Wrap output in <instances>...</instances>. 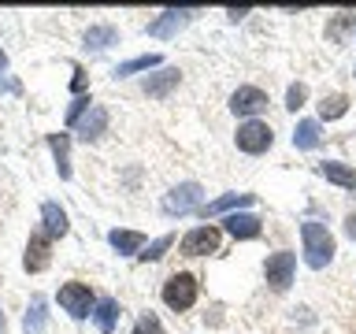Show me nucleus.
<instances>
[{
  "label": "nucleus",
  "mask_w": 356,
  "mask_h": 334,
  "mask_svg": "<svg viewBox=\"0 0 356 334\" xmlns=\"http://www.w3.org/2000/svg\"><path fill=\"white\" fill-rule=\"evenodd\" d=\"M119 41V30L115 26H89L86 30V49H108V45Z\"/></svg>",
  "instance_id": "5701e85b"
},
{
  "label": "nucleus",
  "mask_w": 356,
  "mask_h": 334,
  "mask_svg": "<svg viewBox=\"0 0 356 334\" xmlns=\"http://www.w3.org/2000/svg\"><path fill=\"white\" fill-rule=\"evenodd\" d=\"M182 253L186 256H208V253H219V230L216 227H197L182 238Z\"/></svg>",
  "instance_id": "1a4fd4ad"
},
{
  "label": "nucleus",
  "mask_w": 356,
  "mask_h": 334,
  "mask_svg": "<svg viewBox=\"0 0 356 334\" xmlns=\"http://www.w3.org/2000/svg\"><path fill=\"white\" fill-rule=\"evenodd\" d=\"M71 89H74V97H86V71H82V67H74V82H71Z\"/></svg>",
  "instance_id": "c756f323"
},
{
  "label": "nucleus",
  "mask_w": 356,
  "mask_h": 334,
  "mask_svg": "<svg viewBox=\"0 0 356 334\" xmlns=\"http://www.w3.org/2000/svg\"><path fill=\"white\" fill-rule=\"evenodd\" d=\"M267 108V93L264 89H256V86H238L234 89V97H230V111L234 116H260V111Z\"/></svg>",
  "instance_id": "6e6552de"
},
{
  "label": "nucleus",
  "mask_w": 356,
  "mask_h": 334,
  "mask_svg": "<svg viewBox=\"0 0 356 334\" xmlns=\"http://www.w3.org/2000/svg\"><path fill=\"white\" fill-rule=\"evenodd\" d=\"M0 334H4V312H0Z\"/></svg>",
  "instance_id": "72a5a7b5"
},
{
  "label": "nucleus",
  "mask_w": 356,
  "mask_h": 334,
  "mask_svg": "<svg viewBox=\"0 0 356 334\" xmlns=\"http://www.w3.org/2000/svg\"><path fill=\"white\" fill-rule=\"evenodd\" d=\"M163 60L156 52H149V56H134V60H127V63H119L115 67V78H127V74H138V71H152V67H160Z\"/></svg>",
  "instance_id": "4be33fe9"
},
{
  "label": "nucleus",
  "mask_w": 356,
  "mask_h": 334,
  "mask_svg": "<svg viewBox=\"0 0 356 334\" xmlns=\"http://www.w3.org/2000/svg\"><path fill=\"white\" fill-rule=\"evenodd\" d=\"M271 145H275V130L267 127V122L249 119V122H241V127H238V149H241V152L260 156V152L271 149Z\"/></svg>",
  "instance_id": "20e7f679"
},
{
  "label": "nucleus",
  "mask_w": 356,
  "mask_h": 334,
  "mask_svg": "<svg viewBox=\"0 0 356 334\" xmlns=\"http://www.w3.org/2000/svg\"><path fill=\"white\" fill-rule=\"evenodd\" d=\"M49 264H52V238L44 230H33L30 241H26V253H22V267H26L30 275H38Z\"/></svg>",
  "instance_id": "423d86ee"
},
{
  "label": "nucleus",
  "mask_w": 356,
  "mask_h": 334,
  "mask_svg": "<svg viewBox=\"0 0 356 334\" xmlns=\"http://www.w3.org/2000/svg\"><path fill=\"white\" fill-rule=\"evenodd\" d=\"M353 22H356V15H353V11H338V19H334L330 26H327V38L341 45V41H345V30H349Z\"/></svg>",
  "instance_id": "393cba45"
},
{
  "label": "nucleus",
  "mask_w": 356,
  "mask_h": 334,
  "mask_svg": "<svg viewBox=\"0 0 356 334\" xmlns=\"http://www.w3.org/2000/svg\"><path fill=\"white\" fill-rule=\"evenodd\" d=\"M293 145L297 149H316L319 145V122L316 119H300L293 130Z\"/></svg>",
  "instance_id": "412c9836"
},
{
  "label": "nucleus",
  "mask_w": 356,
  "mask_h": 334,
  "mask_svg": "<svg viewBox=\"0 0 356 334\" xmlns=\"http://www.w3.org/2000/svg\"><path fill=\"white\" fill-rule=\"evenodd\" d=\"M227 15H230L234 22H238V19H245V15H249V8H230V11H227Z\"/></svg>",
  "instance_id": "2f4dec72"
},
{
  "label": "nucleus",
  "mask_w": 356,
  "mask_h": 334,
  "mask_svg": "<svg viewBox=\"0 0 356 334\" xmlns=\"http://www.w3.org/2000/svg\"><path fill=\"white\" fill-rule=\"evenodd\" d=\"M256 200V193H227V197H219V200H211V205H204L200 212L204 216H219V212H230V208H249Z\"/></svg>",
  "instance_id": "aec40b11"
},
{
  "label": "nucleus",
  "mask_w": 356,
  "mask_h": 334,
  "mask_svg": "<svg viewBox=\"0 0 356 334\" xmlns=\"http://www.w3.org/2000/svg\"><path fill=\"white\" fill-rule=\"evenodd\" d=\"M171 245H175V238H171V234H163V238H156V241L149 245V249L141 253V260H145V264H156L167 249H171Z\"/></svg>",
  "instance_id": "a878e982"
},
{
  "label": "nucleus",
  "mask_w": 356,
  "mask_h": 334,
  "mask_svg": "<svg viewBox=\"0 0 356 334\" xmlns=\"http://www.w3.org/2000/svg\"><path fill=\"white\" fill-rule=\"evenodd\" d=\"M49 149L56 156L60 178H71V138H67V134H49Z\"/></svg>",
  "instance_id": "dca6fc26"
},
{
  "label": "nucleus",
  "mask_w": 356,
  "mask_h": 334,
  "mask_svg": "<svg viewBox=\"0 0 356 334\" xmlns=\"http://www.w3.org/2000/svg\"><path fill=\"white\" fill-rule=\"evenodd\" d=\"M300 241H305V264L308 267L319 271V267H327L334 260V238L323 223H316V219L300 223Z\"/></svg>",
  "instance_id": "f257e3e1"
},
{
  "label": "nucleus",
  "mask_w": 356,
  "mask_h": 334,
  "mask_svg": "<svg viewBox=\"0 0 356 334\" xmlns=\"http://www.w3.org/2000/svg\"><path fill=\"white\" fill-rule=\"evenodd\" d=\"M89 108H93V100H89V97H74L71 108H67V127H78V119H82Z\"/></svg>",
  "instance_id": "cd10ccee"
},
{
  "label": "nucleus",
  "mask_w": 356,
  "mask_h": 334,
  "mask_svg": "<svg viewBox=\"0 0 356 334\" xmlns=\"http://www.w3.org/2000/svg\"><path fill=\"white\" fill-rule=\"evenodd\" d=\"M178 78H182L178 67H163V71H156V74L145 78V93H149V97H167L178 86Z\"/></svg>",
  "instance_id": "4468645a"
},
{
  "label": "nucleus",
  "mask_w": 356,
  "mask_h": 334,
  "mask_svg": "<svg viewBox=\"0 0 356 334\" xmlns=\"http://www.w3.org/2000/svg\"><path fill=\"white\" fill-rule=\"evenodd\" d=\"M189 15H193V11H175L171 8V11H163L160 19L149 22V33H152V38H171V33H178L189 22Z\"/></svg>",
  "instance_id": "ddd939ff"
},
{
  "label": "nucleus",
  "mask_w": 356,
  "mask_h": 334,
  "mask_svg": "<svg viewBox=\"0 0 356 334\" xmlns=\"http://www.w3.org/2000/svg\"><path fill=\"white\" fill-rule=\"evenodd\" d=\"M260 230H264V223L256 219L252 212H238V216H227V234H230V238H238V241L260 238Z\"/></svg>",
  "instance_id": "9d476101"
},
{
  "label": "nucleus",
  "mask_w": 356,
  "mask_h": 334,
  "mask_svg": "<svg viewBox=\"0 0 356 334\" xmlns=\"http://www.w3.org/2000/svg\"><path fill=\"white\" fill-rule=\"evenodd\" d=\"M49 305H44L41 294H33L30 308H26V319H22V327H26V334H44V327H49V312H44Z\"/></svg>",
  "instance_id": "a211bd4d"
},
{
  "label": "nucleus",
  "mask_w": 356,
  "mask_h": 334,
  "mask_svg": "<svg viewBox=\"0 0 356 334\" xmlns=\"http://www.w3.org/2000/svg\"><path fill=\"white\" fill-rule=\"evenodd\" d=\"M93 319H97L100 334H111V331H115V323H119V301L115 297H100L97 308H93Z\"/></svg>",
  "instance_id": "f3484780"
},
{
  "label": "nucleus",
  "mask_w": 356,
  "mask_h": 334,
  "mask_svg": "<svg viewBox=\"0 0 356 334\" xmlns=\"http://www.w3.org/2000/svg\"><path fill=\"white\" fill-rule=\"evenodd\" d=\"M345 234H349V238H356V212H353L349 219H345Z\"/></svg>",
  "instance_id": "7c9ffc66"
},
{
  "label": "nucleus",
  "mask_w": 356,
  "mask_h": 334,
  "mask_svg": "<svg viewBox=\"0 0 356 334\" xmlns=\"http://www.w3.org/2000/svg\"><path fill=\"white\" fill-rule=\"evenodd\" d=\"M4 67H8V56H4V52H0V71H4Z\"/></svg>",
  "instance_id": "473e14b6"
},
{
  "label": "nucleus",
  "mask_w": 356,
  "mask_h": 334,
  "mask_svg": "<svg viewBox=\"0 0 356 334\" xmlns=\"http://www.w3.org/2000/svg\"><path fill=\"white\" fill-rule=\"evenodd\" d=\"M349 111V97L345 93H330L319 100V119H341Z\"/></svg>",
  "instance_id": "b1692460"
},
{
  "label": "nucleus",
  "mask_w": 356,
  "mask_h": 334,
  "mask_svg": "<svg viewBox=\"0 0 356 334\" xmlns=\"http://www.w3.org/2000/svg\"><path fill=\"white\" fill-rule=\"evenodd\" d=\"M160 331H163V323H160V319H156V316H152V312H145V316L138 319V327H134L130 334H160Z\"/></svg>",
  "instance_id": "c85d7f7f"
},
{
  "label": "nucleus",
  "mask_w": 356,
  "mask_h": 334,
  "mask_svg": "<svg viewBox=\"0 0 356 334\" xmlns=\"http://www.w3.org/2000/svg\"><path fill=\"white\" fill-rule=\"evenodd\" d=\"M197 278L189 275V271H178V275H171L163 283V305L171 308V312H186V308H193L197 305Z\"/></svg>",
  "instance_id": "f03ea898"
},
{
  "label": "nucleus",
  "mask_w": 356,
  "mask_h": 334,
  "mask_svg": "<svg viewBox=\"0 0 356 334\" xmlns=\"http://www.w3.org/2000/svg\"><path fill=\"white\" fill-rule=\"evenodd\" d=\"M60 308L71 319H86V316H93L97 297H93V289H89L86 283H63L60 286Z\"/></svg>",
  "instance_id": "7ed1b4c3"
},
{
  "label": "nucleus",
  "mask_w": 356,
  "mask_h": 334,
  "mask_svg": "<svg viewBox=\"0 0 356 334\" xmlns=\"http://www.w3.org/2000/svg\"><path fill=\"white\" fill-rule=\"evenodd\" d=\"M108 241H111V249H119L122 256H134V253L141 256L145 234H138V230H111V234H108Z\"/></svg>",
  "instance_id": "6ab92c4d"
},
{
  "label": "nucleus",
  "mask_w": 356,
  "mask_h": 334,
  "mask_svg": "<svg viewBox=\"0 0 356 334\" xmlns=\"http://www.w3.org/2000/svg\"><path fill=\"white\" fill-rule=\"evenodd\" d=\"M319 175L327 178V182H334V186H341V189H356V171H353L349 164L327 160V164H319Z\"/></svg>",
  "instance_id": "2eb2a0df"
},
{
  "label": "nucleus",
  "mask_w": 356,
  "mask_h": 334,
  "mask_svg": "<svg viewBox=\"0 0 356 334\" xmlns=\"http://www.w3.org/2000/svg\"><path fill=\"white\" fill-rule=\"evenodd\" d=\"M293 271H297V256L293 253H271L264 264V275H267V286L275 289V294H286L289 283H293Z\"/></svg>",
  "instance_id": "39448f33"
},
{
  "label": "nucleus",
  "mask_w": 356,
  "mask_h": 334,
  "mask_svg": "<svg viewBox=\"0 0 356 334\" xmlns=\"http://www.w3.org/2000/svg\"><path fill=\"white\" fill-rule=\"evenodd\" d=\"M104 130H108V108L104 104H93L82 119H78V134H82V141H97Z\"/></svg>",
  "instance_id": "9b49d317"
},
{
  "label": "nucleus",
  "mask_w": 356,
  "mask_h": 334,
  "mask_svg": "<svg viewBox=\"0 0 356 334\" xmlns=\"http://www.w3.org/2000/svg\"><path fill=\"white\" fill-rule=\"evenodd\" d=\"M197 205H200V186L197 182H182V186H175L171 193L163 197L167 216H186V212H193Z\"/></svg>",
  "instance_id": "0eeeda50"
},
{
  "label": "nucleus",
  "mask_w": 356,
  "mask_h": 334,
  "mask_svg": "<svg viewBox=\"0 0 356 334\" xmlns=\"http://www.w3.org/2000/svg\"><path fill=\"white\" fill-rule=\"evenodd\" d=\"M305 100H308V86L305 82H293L286 89V108L289 111H300V108H305Z\"/></svg>",
  "instance_id": "bb28decb"
},
{
  "label": "nucleus",
  "mask_w": 356,
  "mask_h": 334,
  "mask_svg": "<svg viewBox=\"0 0 356 334\" xmlns=\"http://www.w3.org/2000/svg\"><path fill=\"white\" fill-rule=\"evenodd\" d=\"M67 227H71V223H67V212L56 205V200H44L41 205V230L49 234V238H63Z\"/></svg>",
  "instance_id": "f8f14e48"
}]
</instances>
